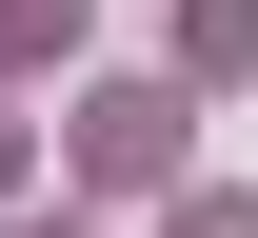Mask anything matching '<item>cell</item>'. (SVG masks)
<instances>
[{"instance_id": "obj_2", "label": "cell", "mask_w": 258, "mask_h": 238, "mask_svg": "<svg viewBox=\"0 0 258 238\" xmlns=\"http://www.w3.org/2000/svg\"><path fill=\"white\" fill-rule=\"evenodd\" d=\"M258 60V0H179V80H238Z\"/></svg>"}, {"instance_id": "obj_3", "label": "cell", "mask_w": 258, "mask_h": 238, "mask_svg": "<svg viewBox=\"0 0 258 238\" xmlns=\"http://www.w3.org/2000/svg\"><path fill=\"white\" fill-rule=\"evenodd\" d=\"M159 238H258V179H199V199H179Z\"/></svg>"}, {"instance_id": "obj_5", "label": "cell", "mask_w": 258, "mask_h": 238, "mask_svg": "<svg viewBox=\"0 0 258 238\" xmlns=\"http://www.w3.org/2000/svg\"><path fill=\"white\" fill-rule=\"evenodd\" d=\"M0 179H20V119H0Z\"/></svg>"}, {"instance_id": "obj_6", "label": "cell", "mask_w": 258, "mask_h": 238, "mask_svg": "<svg viewBox=\"0 0 258 238\" xmlns=\"http://www.w3.org/2000/svg\"><path fill=\"white\" fill-rule=\"evenodd\" d=\"M20 238H80V218H20Z\"/></svg>"}, {"instance_id": "obj_4", "label": "cell", "mask_w": 258, "mask_h": 238, "mask_svg": "<svg viewBox=\"0 0 258 238\" xmlns=\"http://www.w3.org/2000/svg\"><path fill=\"white\" fill-rule=\"evenodd\" d=\"M80 40V0H0V60H60Z\"/></svg>"}, {"instance_id": "obj_1", "label": "cell", "mask_w": 258, "mask_h": 238, "mask_svg": "<svg viewBox=\"0 0 258 238\" xmlns=\"http://www.w3.org/2000/svg\"><path fill=\"white\" fill-rule=\"evenodd\" d=\"M80 179H99V199L179 179V100H159V80H99V100H80Z\"/></svg>"}]
</instances>
